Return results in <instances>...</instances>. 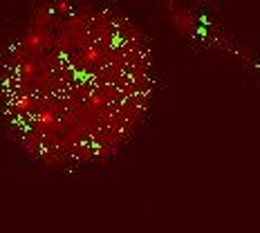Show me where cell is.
<instances>
[{"instance_id":"1","label":"cell","mask_w":260,"mask_h":233,"mask_svg":"<svg viewBox=\"0 0 260 233\" xmlns=\"http://www.w3.org/2000/svg\"><path fill=\"white\" fill-rule=\"evenodd\" d=\"M23 121L63 159L112 153L146 108L150 68L133 27L99 12L68 14L20 56Z\"/></svg>"}]
</instances>
